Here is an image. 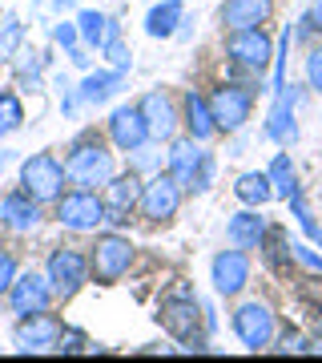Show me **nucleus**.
I'll list each match as a JSON object with an SVG mask.
<instances>
[{
	"label": "nucleus",
	"instance_id": "nucleus-14",
	"mask_svg": "<svg viewBox=\"0 0 322 363\" xmlns=\"http://www.w3.org/2000/svg\"><path fill=\"white\" fill-rule=\"evenodd\" d=\"M137 109H142V117H145L149 142L169 145L173 138H178V130H181V109H178V101H173L166 89H149L142 101H137Z\"/></svg>",
	"mask_w": 322,
	"mask_h": 363
},
{
	"label": "nucleus",
	"instance_id": "nucleus-22",
	"mask_svg": "<svg viewBox=\"0 0 322 363\" xmlns=\"http://www.w3.org/2000/svg\"><path fill=\"white\" fill-rule=\"evenodd\" d=\"M121 89H125V73H121V69H89V73L81 77V85H77L81 105H89V109L109 105Z\"/></svg>",
	"mask_w": 322,
	"mask_h": 363
},
{
	"label": "nucleus",
	"instance_id": "nucleus-41",
	"mask_svg": "<svg viewBox=\"0 0 322 363\" xmlns=\"http://www.w3.org/2000/svg\"><path fill=\"white\" fill-rule=\"evenodd\" d=\"M290 259L306 267L310 274H322V255H314V247H306V242H290Z\"/></svg>",
	"mask_w": 322,
	"mask_h": 363
},
{
	"label": "nucleus",
	"instance_id": "nucleus-24",
	"mask_svg": "<svg viewBox=\"0 0 322 363\" xmlns=\"http://www.w3.org/2000/svg\"><path fill=\"white\" fill-rule=\"evenodd\" d=\"M209 150L202 142H193L190 133H185V138H173V142H169V154H166V169L169 174H173V178L181 182V190H185V186H190V178H193V169L202 166V157H206Z\"/></svg>",
	"mask_w": 322,
	"mask_h": 363
},
{
	"label": "nucleus",
	"instance_id": "nucleus-16",
	"mask_svg": "<svg viewBox=\"0 0 322 363\" xmlns=\"http://www.w3.org/2000/svg\"><path fill=\"white\" fill-rule=\"evenodd\" d=\"M105 125H109V145L117 154H133L149 142V130H145V117L137 105H117Z\"/></svg>",
	"mask_w": 322,
	"mask_h": 363
},
{
	"label": "nucleus",
	"instance_id": "nucleus-35",
	"mask_svg": "<svg viewBox=\"0 0 322 363\" xmlns=\"http://www.w3.org/2000/svg\"><path fill=\"white\" fill-rule=\"evenodd\" d=\"M52 85H57V93H61V113H64V117H77V109H81L77 85L64 77V73H57V77H52Z\"/></svg>",
	"mask_w": 322,
	"mask_h": 363
},
{
	"label": "nucleus",
	"instance_id": "nucleus-45",
	"mask_svg": "<svg viewBox=\"0 0 322 363\" xmlns=\"http://www.w3.org/2000/svg\"><path fill=\"white\" fill-rule=\"evenodd\" d=\"M77 0H37V9H52V13H64V9H73Z\"/></svg>",
	"mask_w": 322,
	"mask_h": 363
},
{
	"label": "nucleus",
	"instance_id": "nucleus-27",
	"mask_svg": "<svg viewBox=\"0 0 322 363\" xmlns=\"http://www.w3.org/2000/svg\"><path fill=\"white\" fill-rule=\"evenodd\" d=\"M266 174H270L274 198L290 202V194H298V174H294V162H290V154H274V162L266 166Z\"/></svg>",
	"mask_w": 322,
	"mask_h": 363
},
{
	"label": "nucleus",
	"instance_id": "nucleus-44",
	"mask_svg": "<svg viewBox=\"0 0 322 363\" xmlns=\"http://www.w3.org/2000/svg\"><path fill=\"white\" fill-rule=\"evenodd\" d=\"M64 57H69V65L85 69V73H89V69H93V49H89V45H73V49L64 52Z\"/></svg>",
	"mask_w": 322,
	"mask_h": 363
},
{
	"label": "nucleus",
	"instance_id": "nucleus-40",
	"mask_svg": "<svg viewBox=\"0 0 322 363\" xmlns=\"http://www.w3.org/2000/svg\"><path fill=\"white\" fill-rule=\"evenodd\" d=\"M302 73H306V85L314 93H322V45L306 52V61H302Z\"/></svg>",
	"mask_w": 322,
	"mask_h": 363
},
{
	"label": "nucleus",
	"instance_id": "nucleus-11",
	"mask_svg": "<svg viewBox=\"0 0 322 363\" xmlns=\"http://www.w3.org/2000/svg\"><path fill=\"white\" fill-rule=\"evenodd\" d=\"M105 226H113V230H125L129 218L137 214V202H142V174H113V178L105 182Z\"/></svg>",
	"mask_w": 322,
	"mask_h": 363
},
{
	"label": "nucleus",
	"instance_id": "nucleus-10",
	"mask_svg": "<svg viewBox=\"0 0 322 363\" xmlns=\"http://www.w3.org/2000/svg\"><path fill=\"white\" fill-rule=\"evenodd\" d=\"M254 85H238V81H222L218 89L209 93V109L218 121V133H238L254 113Z\"/></svg>",
	"mask_w": 322,
	"mask_h": 363
},
{
	"label": "nucleus",
	"instance_id": "nucleus-28",
	"mask_svg": "<svg viewBox=\"0 0 322 363\" xmlns=\"http://www.w3.org/2000/svg\"><path fill=\"white\" fill-rule=\"evenodd\" d=\"M25 37H28V28L21 16H4L0 21V61H13L16 52L25 49Z\"/></svg>",
	"mask_w": 322,
	"mask_h": 363
},
{
	"label": "nucleus",
	"instance_id": "nucleus-6",
	"mask_svg": "<svg viewBox=\"0 0 322 363\" xmlns=\"http://www.w3.org/2000/svg\"><path fill=\"white\" fill-rule=\"evenodd\" d=\"M133 255L137 247L129 242L121 230H109V234H97V242L89 247V267H93V283L101 286H113L121 283L133 267Z\"/></svg>",
	"mask_w": 322,
	"mask_h": 363
},
{
	"label": "nucleus",
	"instance_id": "nucleus-1",
	"mask_svg": "<svg viewBox=\"0 0 322 363\" xmlns=\"http://www.w3.org/2000/svg\"><path fill=\"white\" fill-rule=\"evenodd\" d=\"M64 174H69V186H81V190H105V182L117 174V154L113 145L97 138V130H81L69 150H64Z\"/></svg>",
	"mask_w": 322,
	"mask_h": 363
},
{
	"label": "nucleus",
	"instance_id": "nucleus-5",
	"mask_svg": "<svg viewBox=\"0 0 322 363\" xmlns=\"http://www.w3.org/2000/svg\"><path fill=\"white\" fill-rule=\"evenodd\" d=\"M64 186H69V174L57 154H28L21 162V190L37 198L40 206H52L64 194Z\"/></svg>",
	"mask_w": 322,
	"mask_h": 363
},
{
	"label": "nucleus",
	"instance_id": "nucleus-39",
	"mask_svg": "<svg viewBox=\"0 0 322 363\" xmlns=\"http://www.w3.org/2000/svg\"><path fill=\"white\" fill-rule=\"evenodd\" d=\"M52 45H61L64 52L73 49V45H81V28H77V21H52Z\"/></svg>",
	"mask_w": 322,
	"mask_h": 363
},
{
	"label": "nucleus",
	"instance_id": "nucleus-34",
	"mask_svg": "<svg viewBox=\"0 0 322 363\" xmlns=\"http://www.w3.org/2000/svg\"><path fill=\"white\" fill-rule=\"evenodd\" d=\"M157 150H161V145L157 142H145L142 150H133V154H129V169H133V174H149V169H161V157H157Z\"/></svg>",
	"mask_w": 322,
	"mask_h": 363
},
{
	"label": "nucleus",
	"instance_id": "nucleus-31",
	"mask_svg": "<svg viewBox=\"0 0 322 363\" xmlns=\"http://www.w3.org/2000/svg\"><path fill=\"white\" fill-rule=\"evenodd\" d=\"M16 57H21V65H16L21 85H25V89H40V77H45L49 57H45V52H16Z\"/></svg>",
	"mask_w": 322,
	"mask_h": 363
},
{
	"label": "nucleus",
	"instance_id": "nucleus-17",
	"mask_svg": "<svg viewBox=\"0 0 322 363\" xmlns=\"http://www.w3.org/2000/svg\"><path fill=\"white\" fill-rule=\"evenodd\" d=\"M40 218H45V206L37 198H28L25 190H8L0 198V222L13 234H33L40 226Z\"/></svg>",
	"mask_w": 322,
	"mask_h": 363
},
{
	"label": "nucleus",
	"instance_id": "nucleus-4",
	"mask_svg": "<svg viewBox=\"0 0 322 363\" xmlns=\"http://www.w3.org/2000/svg\"><path fill=\"white\" fill-rule=\"evenodd\" d=\"M230 327L246 351H270L274 335H278V319H274V307L266 298H246V303H238L230 315Z\"/></svg>",
	"mask_w": 322,
	"mask_h": 363
},
{
	"label": "nucleus",
	"instance_id": "nucleus-32",
	"mask_svg": "<svg viewBox=\"0 0 322 363\" xmlns=\"http://www.w3.org/2000/svg\"><path fill=\"white\" fill-rule=\"evenodd\" d=\"M290 214L298 218V226H302V234H306L310 242L322 250V226L314 222V214H310V206H306V198H302V190L298 194H290Z\"/></svg>",
	"mask_w": 322,
	"mask_h": 363
},
{
	"label": "nucleus",
	"instance_id": "nucleus-8",
	"mask_svg": "<svg viewBox=\"0 0 322 363\" xmlns=\"http://www.w3.org/2000/svg\"><path fill=\"white\" fill-rule=\"evenodd\" d=\"M45 274H49L57 298H73L81 286L93 279L89 255H85L81 247H52L49 250V262H45Z\"/></svg>",
	"mask_w": 322,
	"mask_h": 363
},
{
	"label": "nucleus",
	"instance_id": "nucleus-25",
	"mask_svg": "<svg viewBox=\"0 0 322 363\" xmlns=\"http://www.w3.org/2000/svg\"><path fill=\"white\" fill-rule=\"evenodd\" d=\"M181 21H185V4L181 0H157L154 9L145 13V37H154V40L178 37Z\"/></svg>",
	"mask_w": 322,
	"mask_h": 363
},
{
	"label": "nucleus",
	"instance_id": "nucleus-47",
	"mask_svg": "<svg viewBox=\"0 0 322 363\" xmlns=\"http://www.w3.org/2000/svg\"><path fill=\"white\" fill-rule=\"evenodd\" d=\"M13 162H16V157H13V150H0V174H4V169L13 166Z\"/></svg>",
	"mask_w": 322,
	"mask_h": 363
},
{
	"label": "nucleus",
	"instance_id": "nucleus-23",
	"mask_svg": "<svg viewBox=\"0 0 322 363\" xmlns=\"http://www.w3.org/2000/svg\"><path fill=\"white\" fill-rule=\"evenodd\" d=\"M77 28H81V45H89L93 52H101L109 40L121 37V21L113 13H101V9H81Z\"/></svg>",
	"mask_w": 322,
	"mask_h": 363
},
{
	"label": "nucleus",
	"instance_id": "nucleus-3",
	"mask_svg": "<svg viewBox=\"0 0 322 363\" xmlns=\"http://www.w3.org/2000/svg\"><path fill=\"white\" fill-rule=\"evenodd\" d=\"M52 218L73 234H97L105 226V198L97 194V190L73 186V190H64V194L52 202Z\"/></svg>",
	"mask_w": 322,
	"mask_h": 363
},
{
	"label": "nucleus",
	"instance_id": "nucleus-30",
	"mask_svg": "<svg viewBox=\"0 0 322 363\" xmlns=\"http://www.w3.org/2000/svg\"><path fill=\"white\" fill-rule=\"evenodd\" d=\"M25 125V105L13 89H0V138H8Z\"/></svg>",
	"mask_w": 322,
	"mask_h": 363
},
{
	"label": "nucleus",
	"instance_id": "nucleus-26",
	"mask_svg": "<svg viewBox=\"0 0 322 363\" xmlns=\"http://www.w3.org/2000/svg\"><path fill=\"white\" fill-rule=\"evenodd\" d=\"M234 198H238L242 206H266V202H274L270 174H266V169H246V174H238V182H234Z\"/></svg>",
	"mask_w": 322,
	"mask_h": 363
},
{
	"label": "nucleus",
	"instance_id": "nucleus-20",
	"mask_svg": "<svg viewBox=\"0 0 322 363\" xmlns=\"http://www.w3.org/2000/svg\"><path fill=\"white\" fill-rule=\"evenodd\" d=\"M294 101H298L294 85H286V89L274 93V105H270V113H266V130H262L274 145H290L298 138V130H294Z\"/></svg>",
	"mask_w": 322,
	"mask_h": 363
},
{
	"label": "nucleus",
	"instance_id": "nucleus-13",
	"mask_svg": "<svg viewBox=\"0 0 322 363\" xmlns=\"http://www.w3.org/2000/svg\"><path fill=\"white\" fill-rule=\"evenodd\" d=\"M57 291H52L49 274L45 271H21L8 286V311L16 319H25V315H37V311H49Z\"/></svg>",
	"mask_w": 322,
	"mask_h": 363
},
{
	"label": "nucleus",
	"instance_id": "nucleus-2",
	"mask_svg": "<svg viewBox=\"0 0 322 363\" xmlns=\"http://www.w3.org/2000/svg\"><path fill=\"white\" fill-rule=\"evenodd\" d=\"M157 323L169 339H178L185 351H209V343L197 331H202V303L193 291H178V295L161 298L157 307Z\"/></svg>",
	"mask_w": 322,
	"mask_h": 363
},
{
	"label": "nucleus",
	"instance_id": "nucleus-49",
	"mask_svg": "<svg viewBox=\"0 0 322 363\" xmlns=\"http://www.w3.org/2000/svg\"><path fill=\"white\" fill-rule=\"evenodd\" d=\"M0 21H4V13H0Z\"/></svg>",
	"mask_w": 322,
	"mask_h": 363
},
{
	"label": "nucleus",
	"instance_id": "nucleus-33",
	"mask_svg": "<svg viewBox=\"0 0 322 363\" xmlns=\"http://www.w3.org/2000/svg\"><path fill=\"white\" fill-rule=\"evenodd\" d=\"M214 178H218V157L206 154V157H202V166L193 169L190 186H185V194H206L209 186H214Z\"/></svg>",
	"mask_w": 322,
	"mask_h": 363
},
{
	"label": "nucleus",
	"instance_id": "nucleus-48",
	"mask_svg": "<svg viewBox=\"0 0 322 363\" xmlns=\"http://www.w3.org/2000/svg\"><path fill=\"white\" fill-rule=\"evenodd\" d=\"M310 351H322V335H314V339H310Z\"/></svg>",
	"mask_w": 322,
	"mask_h": 363
},
{
	"label": "nucleus",
	"instance_id": "nucleus-18",
	"mask_svg": "<svg viewBox=\"0 0 322 363\" xmlns=\"http://www.w3.org/2000/svg\"><path fill=\"white\" fill-rule=\"evenodd\" d=\"M181 125L193 142H214L218 138V121H214V109H209V97H202L197 89L181 93Z\"/></svg>",
	"mask_w": 322,
	"mask_h": 363
},
{
	"label": "nucleus",
	"instance_id": "nucleus-43",
	"mask_svg": "<svg viewBox=\"0 0 322 363\" xmlns=\"http://www.w3.org/2000/svg\"><path fill=\"white\" fill-rule=\"evenodd\" d=\"M274 351H310V339L302 331H282V339H278Z\"/></svg>",
	"mask_w": 322,
	"mask_h": 363
},
{
	"label": "nucleus",
	"instance_id": "nucleus-9",
	"mask_svg": "<svg viewBox=\"0 0 322 363\" xmlns=\"http://www.w3.org/2000/svg\"><path fill=\"white\" fill-rule=\"evenodd\" d=\"M226 57L234 69L262 77L274 65V40L266 37V28H238V33H226Z\"/></svg>",
	"mask_w": 322,
	"mask_h": 363
},
{
	"label": "nucleus",
	"instance_id": "nucleus-21",
	"mask_svg": "<svg viewBox=\"0 0 322 363\" xmlns=\"http://www.w3.org/2000/svg\"><path fill=\"white\" fill-rule=\"evenodd\" d=\"M274 16V0H222V28H262Z\"/></svg>",
	"mask_w": 322,
	"mask_h": 363
},
{
	"label": "nucleus",
	"instance_id": "nucleus-7",
	"mask_svg": "<svg viewBox=\"0 0 322 363\" xmlns=\"http://www.w3.org/2000/svg\"><path fill=\"white\" fill-rule=\"evenodd\" d=\"M181 202H185V190L181 182L169 174V169H157L142 182V202H137V214L145 222H173L178 218Z\"/></svg>",
	"mask_w": 322,
	"mask_h": 363
},
{
	"label": "nucleus",
	"instance_id": "nucleus-12",
	"mask_svg": "<svg viewBox=\"0 0 322 363\" xmlns=\"http://www.w3.org/2000/svg\"><path fill=\"white\" fill-rule=\"evenodd\" d=\"M250 274H254V262H250V250H218L209 259V283L222 298H238L250 286Z\"/></svg>",
	"mask_w": 322,
	"mask_h": 363
},
{
	"label": "nucleus",
	"instance_id": "nucleus-38",
	"mask_svg": "<svg viewBox=\"0 0 322 363\" xmlns=\"http://www.w3.org/2000/svg\"><path fill=\"white\" fill-rule=\"evenodd\" d=\"M101 52H105V61H109V69H121V73H129V69H133V52H129V45L121 37L109 40Z\"/></svg>",
	"mask_w": 322,
	"mask_h": 363
},
{
	"label": "nucleus",
	"instance_id": "nucleus-15",
	"mask_svg": "<svg viewBox=\"0 0 322 363\" xmlns=\"http://www.w3.org/2000/svg\"><path fill=\"white\" fill-rule=\"evenodd\" d=\"M64 323L49 311H37V315H25L13 331V347L21 355H45V351H57V339H61Z\"/></svg>",
	"mask_w": 322,
	"mask_h": 363
},
{
	"label": "nucleus",
	"instance_id": "nucleus-29",
	"mask_svg": "<svg viewBox=\"0 0 322 363\" xmlns=\"http://www.w3.org/2000/svg\"><path fill=\"white\" fill-rule=\"evenodd\" d=\"M262 259L270 262V271H282L286 262H294L290 259V238H286L282 230H278V226H270V230H266V238H262Z\"/></svg>",
	"mask_w": 322,
	"mask_h": 363
},
{
	"label": "nucleus",
	"instance_id": "nucleus-42",
	"mask_svg": "<svg viewBox=\"0 0 322 363\" xmlns=\"http://www.w3.org/2000/svg\"><path fill=\"white\" fill-rule=\"evenodd\" d=\"M16 274H21V262H16V255L0 247V295H8V286H13Z\"/></svg>",
	"mask_w": 322,
	"mask_h": 363
},
{
	"label": "nucleus",
	"instance_id": "nucleus-37",
	"mask_svg": "<svg viewBox=\"0 0 322 363\" xmlns=\"http://www.w3.org/2000/svg\"><path fill=\"white\" fill-rule=\"evenodd\" d=\"M93 343H89V335L81 331V327H64L61 331V339H57V351L61 355H81V351H89Z\"/></svg>",
	"mask_w": 322,
	"mask_h": 363
},
{
	"label": "nucleus",
	"instance_id": "nucleus-19",
	"mask_svg": "<svg viewBox=\"0 0 322 363\" xmlns=\"http://www.w3.org/2000/svg\"><path fill=\"white\" fill-rule=\"evenodd\" d=\"M266 230H270V222H266L262 206H246L238 214H230V222H226V242L238 250H258L262 238H266Z\"/></svg>",
	"mask_w": 322,
	"mask_h": 363
},
{
	"label": "nucleus",
	"instance_id": "nucleus-36",
	"mask_svg": "<svg viewBox=\"0 0 322 363\" xmlns=\"http://www.w3.org/2000/svg\"><path fill=\"white\" fill-rule=\"evenodd\" d=\"M318 33H322V0H314L306 13H302V21H298L294 40H310V37H318Z\"/></svg>",
	"mask_w": 322,
	"mask_h": 363
},
{
	"label": "nucleus",
	"instance_id": "nucleus-46",
	"mask_svg": "<svg viewBox=\"0 0 322 363\" xmlns=\"http://www.w3.org/2000/svg\"><path fill=\"white\" fill-rule=\"evenodd\" d=\"M178 37H181V40H190V37H193V21H190V16H185V21L178 25Z\"/></svg>",
	"mask_w": 322,
	"mask_h": 363
}]
</instances>
